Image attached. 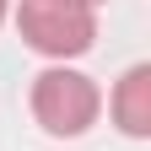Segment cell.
<instances>
[{
	"label": "cell",
	"instance_id": "1",
	"mask_svg": "<svg viewBox=\"0 0 151 151\" xmlns=\"http://www.w3.org/2000/svg\"><path fill=\"white\" fill-rule=\"evenodd\" d=\"M16 27H22V38L38 54L76 60V54H86L92 38H97V11L81 6V0H22V6H16Z\"/></svg>",
	"mask_w": 151,
	"mask_h": 151
},
{
	"label": "cell",
	"instance_id": "2",
	"mask_svg": "<svg viewBox=\"0 0 151 151\" xmlns=\"http://www.w3.org/2000/svg\"><path fill=\"white\" fill-rule=\"evenodd\" d=\"M97 108H103V97L92 86V76H81V70L54 65V70H43L32 81V119L49 135H81L97 119Z\"/></svg>",
	"mask_w": 151,
	"mask_h": 151
},
{
	"label": "cell",
	"instance_id": "3",
	"mask_svg": "<svg viewBox=\"0 0 151 151\" xmlns=\"http://www.w3.org/2000/svg\"><path fill=\"white\" fill-rule=\"evenodd\" d=\"M113 124L124 135H151V65H129L113 92Z\"/></svg>",
	"mask_w": 151,
	"mask_h": 151
},
{
	"label": "cell",
	"instance_id": "4",
	"mask_svg": "<svg viewBox=\"0 0 151 151\" xmlns=\"http://www.w3.org/2000/svg\"><path fill=\"white\" fill-rule=\"evenodd\" d=\"M6 6H11V0H0V22H6Z\"/></svg>",
	"mask_w": 151,
	"mask_h": 151
},
{
	"label": "cell",
	"instance_id": "5",
	"mask_svg": "<svg viewBox=\"0 0 151 151\" xmlns=\"http://www.w3.org/2000/svg\"><path fill=\"white\" fill-rule=\"evenodd\" d=\"M81 6H92V11H97V6H103V0H81Z\"/></svg>",
	"mask_w": 151,
	"mask_h": 151
}]
</instances>
